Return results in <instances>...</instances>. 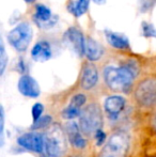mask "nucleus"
I'll return each mask as SVG.
<instances>
[{"instance_id":"f257e3e1","label":"nucleus","mask_w":156,"mask_h":157,"mask_svg":"<svg viewBox=\"0 0 156 157\" xmlns=\"http://www.w3.org/2000/svg\"><path fill=\"white\" fill-rule=\"evenodd\" d=\"M138 73L135 63L128 62L121 67L108 66L104 71V78L107 86L113 91H124L131 85Z\"/></svg>"},{"instance_id":"f03ea898","label":"nucleus","mask_w":156,"mask_h":157,"mask_svg":"<svg viewBox=\"0 0 156 157\" xmlns=\"http://www.w3.org/2000/svg\"><path fill=\"white\" fill-rule=\"evenodd\" d=\"M44 147L48 157H62L67 151V140L60 126L51 125L44 135Z\"/></svg>"},{"instance_id":"7ed1b4c3","label":"nucleus","mask_w":156,"mask_h":157,"mask_svg":"<svg viewBox=\"0 0 156 157\" xmlns=\"http://www.w3.org/2000/svg\"><path fill=\"white\" fill-rule=\"evenodd\" d=\"M103 125V117L97 105L91 104L87 106L79 116V128L85 135L94 134Z\"/></svg>"},{"instance_id":"20e7f679","label":"nucleus","mask_w":156,"mask_h":157,"mask_svg":"<svg viewBox=\"0 0 156 157\" xmlns=\"http://www.w3.org/2000/svg\"><path fill=\"white\" fill-rule=\"evenodd\" d=\"M129 149V138L125 132L113 134L105 144L101 157H126Z\"/></svg>"},{"instance_id":"39448f33","label":"nucleus","mask_w":156,"mask_h":157,"mask_svg":"<svg viewBox=\"0 0 156 157\" xmlns=\"http://www.w3.org/2000/svg\"><path fill=\"white\" fill-rule=\"evenodd\" d=\"M9 43L19 52H26L32 40V29L29 24H18L8 34Z\"/></svg>"},{"instance_id":"423d86ee","label":"nucleus","mask_w":156,"mask_h":157,"mask_svg":"<svg viewBox=\"0 0 156 157\" xmlns=\"http://www.w3.org/2000/svg\"><path fill=\"white\" fill-rule=\"evenodd\" d=\"M136 99L141 106L151 107L156 104V78L141 81L136 89Z\"/></svg>"},{"instance_id":"0eeeda50","label":"nucleus","mask_w":156,"mask_h":157,"mask_svg":"<svg viewBox=\"0 0 156 157\" xmlns=\"http://www.w3.org/2000/svg\"><path fill=\"white\" fill-rule=\"evenodd\" d=\"M17 143L21 147L34 153H42L44 150V138L38 132H26L17 138Z\"/></svg>"},{"instance_id":"6e6552de","label":"nucleus","mask_w":156,"mask_h":157,"mask_svg":"<svg viewBox=\"0 0 156 157\" xmlns=\"http://www.w3.org/2000/svg\"><path fill=\"white\" fill-rule=\"evenodd\" d=\"M17 88H18V91L24 96L32 97V98L38 97L40 93H41L38 81L33 77L29 76V75H24V76H21L19 78Z\"/></svg>"},{"instance_id":"1a4fd4ad","label":"nucleus","mask_w":156,"mask_h":157,"mask_svg":"<svg viewBox=\"0 0 156 157\" xmlns=\"http://www.w3.org/2000/svg\"><path fill=\"white\" fill-rule=\"evenodd\" d=\"M33 18L40 28H51L57 23V16H54L49 9L44 4L36 6Z\"/></svg>"},{"instance_id":"9d476101","label":"nucleus","mask_w":156,"mask_h":157,"mask_svg":"<svg viewBox=\"0 0 156 157\" xmlns=\"http://www.w3.org/2000/svg\"><path fill=\"white\" fill-rule=\"evenodd\" d=\"M65 40L70 47L78 55L82 56L85 55V37L82 33L76 28H70L65 33Z\"/></svg>"},{"instance_id":"9b49d317","label":"nucleus","mask_w":156,"mask_h":157,"mask_svg":"<svg viewBox=\"0 0 156 157\" xmlns=\"http://www.w3.org/2000/svg\"><path fill=\"white\" fill-rule=\"evenodd\" d=\"M65 130H67V134L69 136L70 142L76 149H83L87 144V141L85 140L82 136L80 134V128L79 125L76 122H69L65 125Z\"/></svg>"},{"instance_id":"f8f14e48","label":"nucleus","mask_w":156,"mask_h":157,"mask_svg":"<svg viewBox=\"0 0 156 157\" xmlns=\"http://www.w3.org/2000/svg\"><path fill=\"white\" fill-rule=\"evenodd\" d=\"M98 73L93 64H86L81 74V87L85 90H90L97 83Z\"/></svg>"},{"instance_id":"ddd939ff","label":"nucleus","mask_w":156,"mask_h":157,"mask_svg":"<svg viewBox=\"0 0 156 157\" xmlns=\"http://www.w3.org/2000/svg\"><path fill=\"white\" fill-rule=\"evenodd\" d=\"M105 110L106 112L111 117V118H117L119 114L121 113L125 107V99L122 96H118V95H113V96H109L105 101Z\"/></svg>"},{"instance_id":"4468645a","label":"nucleus","mask_w":156,"mask_h":157,"mask_svg":"<svg viewBox=\"0 0 156 157\" xmlns=\"http://www.w3.org/2000/svg\"><path fill=\"white\" fill-rule=\"evenodd\" d=\"M31 57L36 62H45L51 58V48L48 42H38L31 50Z\"/></svg>"},{"instance_id":"2eb2a0df","label":"nucleus","mask_w":156,"mask_h":157,"mask_svg":"<svg viewBox=\"0 0 156 157\" xmlns=\"http://www.w3.org/2000/svg\"><path fill=\"white\" fill-rule=\"evenodd\" d=\"M103 47L91 37L85 39V55L90 61H97L102 57Z\"/></svg>"},{"instance_id":"dca6fc26","label":"nucleus","mask_w":156,"mask_h":157,"mask_svg":"<svg viewBox=\"0 0 156 157\" xmlns=\"http://www.w3.org/2000/svg\"><path fill=\"white\" fill-rule=\"evenodd\" d=\"M106 39L108 43L117 49H127V48H129V41L124 34L106 31Z\"/></svg>"},{"instance_id":"f3484780","label":"nucleus","mask_w":156,"mask_h":157,"mask_svg":"<svg viewBox=\"0 0 156 157\" xmlns=\"http://www.w3.org/2000/svg\"><path fill=\"white\" fill-rule=\"evenodd\" d=\"M90 0H74L69 4V11L75 17H80L89 9Z\"/></svg>"},{"instance_id":"a211bd4d","label":"nucleus","mask_w":156,"mask_h":157,"mask_svg":"<svg viewBox=\"0 0 156 157\" xmlns=\"http://www.w3.org/2000/svg\"><path fill=\"white\" fill-rule=\"evenodd\" d=\"M8 65V55L6 52V47H4L3 40H2L1 35H0V76H2Z\"/></svg>"},{"instance_id":"6ab92c4d","label":"nucleus","mask_w":156,"mask_h":157,"mask_svg":"<svg viewBox=\"0 0 156 157\" xmlns=\"http://www.w3.org/2000/svg\"><path fill=\"white\" fill-rule=\"evenodd\" d=\"M80 112H81L80 108H76L69 105V107H67L62 111V117L64 119H67V120H73V119L80 116Z\"/></svg>"},{"instance_id":"aec40b11","label":"nucleus","mask_w":156,"mask_h":157,"mask_svg":"<svg viewBox=\"0 0 156 157\" xmlns=\"http://www.w3.org/2000/svg\"><path fill=\"white\" fill-rule=\"evenodd\" d=\"M51 122H52V120H51V118H50V116L41 117L39 120H36V122H33V126H32V128H33V129H38V128L45 127V126L49 125Z\"/></svg>"},{"instance_id":"412c9836","label":"nucleus","mask_w":156,"mask_h":157,"mask_svg":"<svg viewBox=\"0 0 156 157\" xmlns=\"http://www.w3.org/2000/svg\"><path fill=\"white\" fill-rule=\"evenodd\" d=\"M86 96L83 94H76L72 97L71 99V103H70V106H73V107L76 108H80L81 106H83L86 104Z\"/></svg>"},{"instance_id":"4be33fe9","label":"nucleus","mask_w":156,"mask_h":157,"mask_svg":"<svg viewBox=\"0 0 156 157\" xmlns=\"http://www.w3.org/2000/svg\"><path fill=\"white\" fill-rule=\"evenodd\" d=\"M43 105L41 103H36L33 106H32V119H33V122H36V120H39L40 118L42 117V113H43Z\"/></svg>"},{"instance_id":"5701e85b","label":"nucleus","mask_w":156,"mask_h":157,"mask_svg":"<svg viewBox=\"0 0 156 157\" xmlns=\"http://www.w3.org/2000/svg\"><path fill=\"white\" fill-rule=\"evenodd\" d=\"M142 29H143L144 36H156V30L152 25L148 23L142 24Z\"/></svg>"},{"instance_id":"b1692460","label":"nucleus","mask_w":156,"mask_h":157,"mask_svg":"<svg viewBox=\"0 0 156 157\" xmlns=\"http://www.w3.org/2000/svg\"><path fill=\"white\" fill-rule=\"evenodd\" d=\"M94 136H95V140H96V143L97 145H103L106 140V134L105 132H103L102 129H97L95 132H94Z\"/></svg>"},{"instance_id":"393cba45","label":"nucleus","mask_w":156,"mask_h":157,"mask_svg":"<svg viewBox=\"0 0 156 157\" xmlns=\"http://www.w3.org/2000/svg\"><path fill=\"white\" fill-rule=\"evenodd\" d=\"M3 129H4V110L2 105H0V144L2 143V138H3Z\"/></svg>"},{"instance_id":"a878e982","label":"nucleus","mask_w":156,"mask_h":157,"mask_svg":"<svg viewBox=\"0 0 156 157\" xmlns=\"http://www.w3.org/2000/svg\"><path fill=\"white\" fill-rule=\"evenodd\" d=\"M153 3V0H140V6L143 11L148 10Z\"/></svg>"},{"instance_id":"bb28decb","label":"nucleus","mask_w":156,"mask_h":157,"mask_svg":"<svg viewBox=\"0 0 156 157\" xmlns=\"http://www.w3.org/2000/svg\"><path fill=\"white\" fill-rule=\"evenodd\" d=\"M92 1H93L94 3H96V4H100V6L106 3V0H92Z\"/></svg>"},{"instance_id":"cd10ccee","label":"nucleus","mask_w":156,"mask_h":157,"mask_svg":"<svg viewBox=\"0 0 156 157\" xmlns=\"http://www.w3.org/2000/svg\"><path fill=\"white\" fill-rule=\"evenodd\" d=\"M25 2H27V3H32V2H34L36 0H24Z\"/></svg>"},{"instance_id":"c85d7f7f","label":"nucleus","mask_w":156,"mask_h":157,"mask_svg":"<svg viewBox=\"0 0 156 157\" xmlns=\"http://www.w3.org/2000/svg\"><path fill=\"white\" fill-rule=\"evenodd\" d=\"M154 126H155V128H156V118H155V120H154Z\"/></svg>"}]
</instances>
